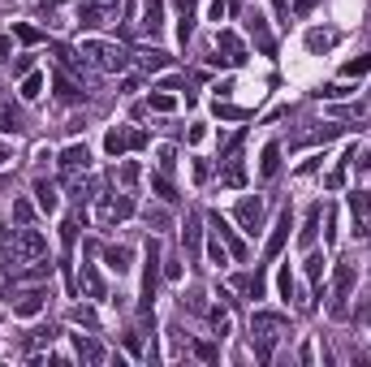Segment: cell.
Listing matches in <instances>:
<instances>
[{
    "label": "cell",
    "instance_id": "1",
    "mask_svg": "<svg viewBox=\"0 0 371 367\" xmlns=\"http://www.w3.org/2000/svg\"><path fill=\"white\" fill-rule=\"evenodd\" d=\"M39 259H48V238L31 225L22 229H0V268H9V273H27V268H35Z\"/></svg>",
    "mask_w": 371,
    "mask_h": 367
},
{
    "label": "cell",
    "instance_id": "2",
    "mask_svg": "<svg viewBox=\"0 0 371 367\" xmlns=\"http://www.w3.org/2000/svg\"><path fill=\"white\" fill-rule=\"evenodd\" d=\"M78 52H82V61L87 65H95V69H104V73H117V69H126V52H121V48L117 43H100V39H87L82 48H78Z\"/></svg>",
    "mask_w": 371,
    "mask_h": 367
},
{
    "label": "cell",
    "instance_id": "3",
    "mask_svg": "<svg viewBox=\"0 0 371 367\" xmlns=\"http://www.w3.org/2000/svg\"><path fill=\"white\" fill-rule=\"evenodd\" d=\"M43 298H48L43 285H9V294H5V303H9L13 315H39Z\"/></svg>",
    "mask_w": 371,
    "mask_h": 367
},
{
    "label": "cell",
    "instance_id": "4",
    "mask_svg": "<svg viewBox=\"0 0 371 367\" xmlns=\"http://www.w3.org/2000/svg\"><path fill=\"white\" fill-rule=\"evenodd\" d=\"M281 329H285L281 315H268V311H259V315H255V354H259L263 363L272 359V346H277Z\"/></svg>",
    "mask_w": 371,
    "mask_h": 367
},
{
    "label": "cell",
    "instance_id": "5",
    "mask_svg": "<svg viewBox=\"0 0 371 367\" xmlns=\"http://www.w3.org/2000/svg\"><path fill=\"white\" fill-rule=\"evenodd\" d=\"M138 147H147V134H143V130L112 126V130L104 134V152H108V156H126V152H138Z\"/></svg>",
    "mask_w": 371,
    "mask_h": 367
},
{
    "label": "cell",
    "instance_id": "6",
    "mask_svg": "<svg viewBox=\"0 0 371 367\" xmlns=\"http://www.w3.org/2000/svg\"><path fill=\"white\" fill-rule=\"evenodd\" d=\"M354 277H358L354 259H341V264H337V277H333V311H337V315H341L345 298H350V289H354Z\"/></svg>",
    "mask_w": 371,
    "mask_h": 367
},
{
    "label": "cell",
    "instance_id": "7",
    "mask_svg": "<svg viewBox=\"0 0 371 367\" xmlns=\"http://www.w3.org/2000/svg\"><path fill=\"white\" fill-rule=\"evenodd\" d=\"M246 35L255 39V48H259L263 57H272V52H277V39H272V31H268V17H263L259 9H251V13H246Z\"/></svg>",
    "mask_w": 371,
    "mask_h": 367
},
{
    "label": "cell",
    "instance_id": "8",
    "mask_svg": "<svg viewBox=\"0 0 371 367\" xmlns=\"http://www.w3.org/2000/svg\"><path fill=\"white\" fill-rule=\"evenodd\" d=\"M156 277H160V247L147 242V273H143V311H152L156 303Z\"/></svg>",
    "mask_w": 371,
    "mask_h": 367
},
{
    "label": "cell",
    "instance_id": "9",
    "mask_svg": "<svg viewBox=\"0 0 371 367\" xmlns=\"http://www.w3.org/2000/svg\"><path fill=\"white\" fill-rule=\"evenodd\" d=\"M134 212V199L130 194H104L100 203V225H117V220H126Z\"/></svg>",
    "mask_w": 371,
    "mask_h": 367
},
{
    "label": "cell",
    "instance_id": "10",
    "mask_svg": "<svg viewBox=\"0 0 371 367\" xmlns=\"http://www.w3.org/2000/svg\"><path fill=\"white\" fill-rule=\"evenodd\" d=\"M350 212H354L358 233L371 238V190H354V194H350Z\"/></svg>",
    "mask_w": 371,
    "mask_h": 367
},
{
    "label": "cell",
    "instance_id": "11",
    "mask_svg": "<svg viewBox=\"0 0 371 367\" xmlns=\"http://www.w3.org/2000/svg\"><path fill=\"white\" fill-rule=\"evenodd\" d=\"M61 168H65V173H87V168H91V152H87V143H69L65 152H61Z\"/></svg>",
    "mask_w": 371,
    "mask_h": 367
},
{
    "label": "cell",
    "instance_id": "12",
    "mask_svg": "<svg viewBox=\"0 0 371 367\" xmlns=\"http://www.w3.org/2000/svg\"><path fill=\"white\" fill-rule=\"evenodd\" d=\"M238 220H242L246 233H259V225H263V199H242L238 203Z\"/></svg>",
    "mask_w": 371,
    "mask_h": 367
},
{
    "label": "cell",
    "instance_id": "13",
    "mask_svg": "<svg viewBox=\"0 0 371 367\" xmlns=\"http://www.w3.org/2000/svg\"><path fill=\"white\" fill-rule=\"evenodd\" d=\"M208 225H212V233H216V238H225V242H229V251H233L238 259L246 255V247H242V242H238V233L229 229V220L220 216V212H212V216H208Z\"/></svg>",
    "mask_w": 371,
    "mask_h": 367
},
{
    "label": "cell",
    "instance_id": "14",
    "mask_svg": "<svg viewBox=\"0 0 371 367\" xmlns=\"http://www.w3.org/2000/svg\"><path fill=\"white\" fill-rule=\"evenodd\" d=\"M138 27L147 31V35H160L164 31V0H147L143 5V22Z\"/></svg>",
    "mask_w": 371,
    "mask_h": 367
},
{
    "label": "cell",
    "instance_id": "15",
    "mask_svg": "<svg viewBox=\"0 0 371 367\" xmlns=\"http://www.w3.org/2000/svg\"><path fill=\"white\" fill-rule=\"evenodd\" d=\"M216 48H225V65H242L246 61V48H242V39L233 31H220L216 35Z\"/></svg>",
    "mask_w": 371,
    "mask_h": 367
},
{
    "label": "cell",
    "instance_id": "16",
    "mask_svg": "<svg viewBox=\"0 0 371 367\" xmlns=\"http://www.w3.org/2000/svg\"><path fill=\"white\" fill-rule=\"evenodd\" d=\"M52 82H57V100H65V104H73V100H82V87L73 82V78H69L65 69H57V78H52Z\"/></svg>",
    "mask_w": 371,
    "mask_h": 367
},
{
    "label": "cell",
    "instance_id": "17",
    "mask_svg": "<svg viewBox=\"0 0 371 367\" xmlns=\"http://www.w3.org/2000/svg\"><path fill=\"white\" fill-rule=\"evenodd\" d=\"M277 289H281V298H285V303H298V307H307V303H303V294H298V285H293L289 264H285L281 273H277Z\"/></svg>",
    "mask_w": 371,
    "mask_h": 367
},
{
    "label": "cell",
    "instance_id": "18",
    "mask_svg": "<svg viewBox=\"0 0 371 367\" xmlns=\"http://www.w3.org/2000/svg\"><path fill=\"white\" fill-rule=\"evenodd\" d=\"M130 259H134L130 247H104V264L112 268L117 277H121V273H130Z\"/></svg>",
    "mask_w": 371,
    "mask_h": 367
},
{
    "label": "cell",
    "instance_id": "19",
    "mask_svg": "<svg viewBox=\"0 0 371 367\" xmlns=\"http://www.w3.org/2000/svg\"><path fill=\"white\" fill-rule=\"evenodd\" d=\"M35 199H39V208H43V212H57V208H61L57 186H52V182H43V178L35 182Z\"/></svg>",
    "mask_w": 371,
    "mask_h": 367
},
{
    "label": "cell",
    "instance_id": "20",
    "mask_svg": "<svg viewBox=\"0 0 371 367\" xmlns=\"http://www.w3.org/2000/svg\"><path fill=\"white\" fill-rule=\"evenodd\" d=\"M289 229H293V225H289V212H285V216L277 220V229H272V238H268V251H263L268 259H272V255H281V247H285V238H289Z\"/></svg>",
    "mask_w": 371,
    "mask_h": 367
},
{
    "label": "cell",
    "instance_id": "21",
    "mask_svg": "<svg viewBox=\"0 0 371 367\" xmlns=\"http://www.w3.org/2000/svg\"><path fill=\"white\" fill-rule=\"evenodd\" d=\"M277 168H281V147L268 143L263 156H259V178H277Z\"/></svg>",
    "mask_w": 371,
    "mask_h": 367
},
{
    "label": "cell",
    "instance_id": "22",
    "mask_svg": "<svg viewBox=\"0 0 371 367\" xmlns=\"http://www.w3.org/2000/svg\"><path fill=\"white\" fill-rule=\"evenodd\" d=\"M82 289L91 294V298H104V281H100V273H95L91 264H82Z\"/></svg>",
    "mask_w": 371,
    "mask_h": 367
},
{
    "label": "cell",
    "instance_id": "23",
    "mask_svg": "<svg viewBox=\"0 0 371 367\" xmlns=\"http://www.w3.org/2000/svg\"><path fill=\"white\" fill-rule=\"evenodd\" d=\"M73 350H78V359H87V363H100L104 359V350L95 346L91 337H73Z\"/></svg>",
    "mask_w": 371,
    "mask_h": 367
},
{
    "label": "cell",
    "instance_id": "24",
    "mask_svg": "<svg viewBox=\"0 0 371 367\" xmlns=\"http://www.w3.org/2000/svg\"><path fill=\"white\" fill-rule=\"evenodd\" d=\"M182 242H186V251H190V255H199V216H186Z\"/></svg>",
    "mask_w": 371,
    "mask_h": 367
},
{
    "label": "cell",
    "instance_id": "25",
    "mask_svg": "<svg viewBox=\"0 0 371 367\" xmlns=\"http://www.w3.org/2000/svg\"><path fill=\"white\" fill-rule=\"evenodd\" d=\"M333 43H337V35H333V31H311V35H307V48H311L315 57H319V52H328Z\"/></svg>",
    "mask_w": 371,
    "mask_h": 367
},
{
    "label": "cell",
    "instance_id": "26",
    "mask_svg": "<svg viewBox=\"0 0 371 367\" xmlns=\"http://www.w3.org/2000/svg\"><path fill=\"white\" fill-rule=\"evenodd\" d=\"M315 229H319V208H311V212H307V220H303V233H298L303 247H311V242H315Z\"/></svg>",
    "mask_w": 371,
    "mask_h": 367
},
{
    "label": "cell",
    "instance_id": "27",
    "mask_svg": "<svg viewBox=\"0 0 371 367\" xmlns=\"http://www.w3.org/2000/svg\"><path fill=\"white\" fill-rule=\"evenodd\" d=\"M168 61H173V57L160 52V48H156V52H138V65H143V69H168Z\"/></svg>",
    "mask_w": 371,
    "mask_h": 367
},
{
    "label": "cell",
    "instance_id": "28",
    "mask_svg": "<svg viewBox=\"0 0 371 367\" xmlns=\"http://www.w3.org/2000/svg\"><path fill=\"white\" fill-rule=\"evenodd\" d=\"M367 69H371V52H363V57H354V61H345V65H341L345 78H358V73H367Z\"/></svg>",
    "mask_w": 371,
    "mask_h": 367
},
{
    "label": "cell",
    "instance_id": "29",
    "mask_svg": "<svg viewBox=\"0 0 371 367\" xmlns=\"http://www.w3.org/2000/svg\"><path fill=\"white\" fill-rule=\"evenodd\" d=\"M43 95V78L39 73H27V78H22V100H39Z\"/></svg>",
    "mask_w": 371,
    "mask_h": 367
},
{
    "label": "cell",
    "instance_id": "30",
    "mask_svg": "<svg viewBox=\"0 0 371 367\" xmlns=\"http://www.w3.org/2000/svg\"><path fill=\"white\" fill-rule=\"evenodd\" d=\"M303 268H307V281H319V277H324V255H315V251H311Z\"/></svg>",
    "mask_w": 371,
    "mask_h": 367
},
{
    "label": "cell",
    "instance_id": "31",
    "mask_svg": "<svg viewBox=\"0 0 371 367\" xmlns=\"http://www.w3.org/2000/svg\"><path fill=\"white\" fill-rule=\"evenodd\" d=\"M13 35H17L22 43H39V39H43V31H35V27H27V22H13Z\"/></svg>",
    "mask_w": 371,
    "mask_h": 367
},
{
    "label": "cell",
    "instance_id": "32",
    "mask_svg": "<svg viewBox=\"0 0 371 367\" xmlns=\"http://www.w3.org/2000/svg\"><path fill=\"white\" fill-rule=\"evenodd\" d=\"M147 104H152L156 113H173V108H177V100H173V95H164V91H156V95H152Z\"/></svg>",
    "mask_w": 371,
    "mask_h": 367
},
{
    "label": "cell",
    "instance_id": "33",
    "mask_svg": "<svg viewBox=\"0 0 371 367\" xmlns=\"http://www.w3.org/2000/svg\"><path fill=\"white\" fill-rule=\"evenodd\" d=\"M212 329H216V337H225V333H229V311L216 307V311H212Z\"/></svg>",
    "mask_w": 371,
    "mask_h": 367
},
{
    "label": "cell",
    "instance_id": "34",
    "mask_svg": "<svg viewBox=\"0 0 371 367\" xmlns=\"http://www.w3.org/2000/svg\"><path fill=\"white\" fill-rule=\"evenodd\" d=\"M177 168V152L173 147H160V173H173Z\"/></svg>",
    "mask_w": 371,
    "mask_h": 367
},
{
    "label": "cell",
    "instance_id": "35",
    "mask_svg": "<svg viewBox=\"0 0 371 367\" xmlns=\"http://www.w3.org/2000/svg\"><path fill=\"white\" fill-rule=\"evenodd\" d=\"M152 186H156V194H160V199H164V203H177V194H173V186H168V178H156Z\"/></svg>",
    "mask_w": 371,
    "mask_h": 367
},
{
    "label": "cell",
    "instance_id": "36",
    "mask_svg": "<svg viewBox=\"0 0 371 367\" xmlns=\"http://www.w3.org/2000/svg\"><path fill=\"white\" fill-rule=\"evenodd\" d=\"M117 178H121V186H134V182H138V164H134V160H130V164H121V173H117Z\"/></svg>",
    "mask_w": 371,
    "mask_h": 367
},
{
    "label": "cell",
    "instance_id": "37",
    "mask_svg": "<svg viewBox=\"0 0 371 367\" xmlns=\"http://www.w3.org/2000/svg\"><path fill=\"white\" fill-rule=\"evenodd\" d=\"M216 117H225V121H242V117H246V108H229V104H220V100H216Z\"/></svg>",
    "mask_w": 371,
    "mask_h": 367
},
{
    "label": "cell",
    "instance_id": "38",
    "mask_svg": "<svg viewBox=\"0 0 371 367\" xmlns=\"http://www.w3.org/2000/svg\"><path fill=\"white\" fill-rule=\"evenodd\" d=\"M13 216H17V225H31V203L17 199V203H13Z\"/></svg>",
    "mask_w": 371,
    "mask_h": 367
},
{
    "label": "cell",
    "instance_id": "39",
    "mask_svg": "<svg viewBox=\"0 0 371 367\" xmlns=\"http://www.w3.org/2000/svg\"><path fill=\"white\" fill-rule=\"evenodd\" d=\"M73 320H78V324H87V329H95V324H100V320H95V311H87V307H73Z\"/></svg>",
    "mask_w": 371,
    "mask_h": 367
},
{
    "label": "cell",
    "instance_id": "40",
    "mask_svg": "<svg viewBox=\"0 0 371 367\" xmlns=\"http://www.w3.org/2000/svg\"><path fill=\"white\" fill-rule=\"evenodd\" d=\"M9 61H13V39L0 35V65H9Z\"/></svg>",
    "mask_w": 371,
    "mask_h": 367
},
{
    "label": "cell",
    "instance_id": "41",
    "mask_svg": "<svg viewBox=\"0 0 371 367\" xmlns=\"http://www.w3.org/2000/svg\"><path fill=\"white\" fill-rule=\"evenodd\" d=\"M31 65H35V57H31V52H22V57L13 61V73H31Z\"/></svg>",
    "mask_w": 371,
    "mask_h": 367
},
{
    "label": "cell",
    "instance_id": "42",
    "mask_svg": "<svg viewBox=\"0 0 371 367\" xmlns=\"http://www.w3.org/2000/svg\"><path fill=\"white\" fill-rule=\"evenodd\" d=\"M268 5L277 9V17H281V27H285V22H289V0H268Z\"/></svg>",
    "mask_w": 371,
    "mask_h": 367
},
{
    "label": "cell",
    "instance_id": "43",
    "mask_svg": "<svg viewBox=\"0 0 371 367\" xmlns=\"http://www.w3.org/2000/svg\"><path fill=\"white\" fill-rule=\"evenodd\" d=\"M147 220H152V225H168V212L164 208H147Z\"/></svg>",
    "mask_w": 371,
    "mask_h": 367
},
{
    "label": "cell",
    "instance_id": "44",
    "mask_svg": "<svg viewBox=\"0 0 371 367\" xmlns=\"http://www.w3.org/2000/svg\"><path fill=\"white\" fill-rule=\"evenodd\" d=\"M225 9H229V0H212V22L225 17Z\"/></svg>",
    "mask_w": 371,
    "mask_h": 367
},
{
    "label": "cell",
    "instance_id": "45",
    "mask_svg": "<svg viewBox=\"0 0 371 367\" xmlns=\"http://www.w3.org/2000/svg\"><path fill=\"white\" fill-rule=\"evenodd\" d=\"M208 255H212L216 268H225V251H220V242H212V251H208Z\"/></svg>",
    "mask_w": 371,
    "mask_h": 367
},
{
    "label": "cell",
    "instance_id": "46",
    "mask_svg": "<svg viewBox=\"0 0 371 367\" xmlns=\"http://www.w3.org/2000/svg\"><path fill=\"white\" fill-rule=\"evenodd\" d=\"M194 182H208V160H194Z\"/></svg>",
    "mask_w": 371,
    "mask_h": 367
},
{
    "label": "cell",
    "instance_id": "47",
    "mask_svg": "<svg viewBox=\"0 0 371 367\" xmlns=\"http://www.w3.org/2000/svg\"><path fill=\"white\" fill-rule=\"evenodd\" d=\"M186 138H190V143H203V138H208V130H203V126H190V134H186Z\"/></svg>",
    "mask_w": 371,
    "mask_h": 367
},
{
    "label": "cell",
    "instance_id": "48",
    "mask_svg": "<svg viewBox=\"0 0 371 367\" xmlns=\"http://www.w3.org/2000/svg\"><path fill=\"white\" fill-rule=\"evenodd\" d=\"M315 5H319V0H293V9H298V13H311Z\"/></svg>",
    "mask_w": 371,
    "mask_h": 367
},
{
    "label": "cell",
    "instance_id": "49",
    "mask_svg": "<svg viewBox=\"0 0 371 367\" xmlns=\"http://www.w3.org/2000/svg\"><path fill=\"white\" fill-rule=\"evenodd\" d=\"M363 320H367V329H371V303H367V307H363Z\"/></svg>",
    "mask_w": 371,
    "mask_h": 367
},
{
    "label": "cell",
    "instance_id": "50",
    "mask_svg": "<svg viewBox=\"0 0 371 367\" xmlns=\"http://www.w3.org/2000/svg\"><path fill=\"white\" fill-rule=\"evenodd\" d=\"M5 160H9V147H5V143H0V164H5Z\"/></svg>",
    "mask_w": 371,
    "mask_h": 367
}]
</instances>
